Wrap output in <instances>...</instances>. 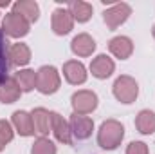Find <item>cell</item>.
Listing matches in <instances>:
<instances>
[{
    "instance_id": "6da1fadb",
    "label": "cell",
    "mask_w": 155,
    "mask_h": 154,
    "mask_svg": "<svg viewBox=\"0 0 155 154\" xmlns=\"http://www.w3.org/2000/svg\"><path fill=\"white\" fill-rule=\"evenodd\" d=\"M124 138V127L117 120H107L97 131V145L105 151H114Z\"/></svg>"
},
{
    "instance_id": "7a4b0ae2",
    "label": "cell",
    "mask_w": 155,
    "mask_h": 154,
    "mask_svg": "<svg viewBox=\"0 0 155 154\" xmlns=\"http://www.w3.org/2000/svg\"><path fill=\"white\" fill-rule=\"evenodd\" d=\"M61 78L54 65H41L36 71V89L41 94H54L60 89Z\"/></svg>"
},
{
    "instance_id": "3957f363",
    "label": "cell",
    "mask_w": 155,
    "mask_h": 154,
    "mask_svg": "<svg viewBox=\"0 0 155 154\" xmlns=\"http://www.w3.org/2000/svg\"><path fill=\"white\" fill-rule=\"evenodd\" d=\"M112 91H114V96H116L117 100L121 102V103H134L135 100H137V96H139V85H137V82L134 80L132 76H128V75H123V76H119L114 82V85H112Z\"/></svg>"
},
{
    "instance_id": "277c9868",
    "label": "cell",
    "mask_w": 155,
    "mask_h": 154,
    "mask_svg": "<svg viewBox=\"0 0 155 154\" xmlns=\"http://www.w3.org/2000/svg\"><path fill=\"white\" fill-rule=\"evenodd\" d=\"M29 27H31V24L24 16H20V15H16L13 11L7 13L4 16V20H2V33L5 37H11V38H22V37H25L29 33Z\"/></svg>"
},
{
    "instance_id": "5b68a950",
    "label": "cell",
    "mask_w": 155,
    "mask_h": 154,
    "mask_svg": "<svg viewBox=\"0 0 155 154\" xmlns=\"http://www.w3.org/2000/svg\"><path fill=\"white\" fill-rule=\"evenodd\" d=\"M71 103H72V109L76 114H90L97 109V94L94 91L81 89V91L72 94Z\"/></svg>"
},
{
    "instance_id": "8992f818",
    "label": "cell",
    "mask_w": 155,
    "mask_h": 154,
    "mask_svg": "<svg viewBox=\"0 0 155 154\" xmlns=\"http://www.w3.org/2000/svg\"><path fill=\"white\" fill-rule=\"evenodd\" d=\"M130 15H132V7L124 2H117V4H112L103 13V20L108 26V29H117L121 24H124L128 20Z\"/></svg>"
},
{
    "instance_id": "52a82bcc",
    "label": "cell",
    "mask_w": 155,
    "mask_h": 154,
    "mask_svg": "<svg viewBox=\"0 0 155 154\" xmlns=\"http://www.w3.org/2000/svg\"><path fill=\"white\" fill-rule=\"evenodd\" d=\"M51 26H52V31L60 37L63 35H69L74 27V18L71 15V11L67 7H58L54 9L52 13V20H51Z\"/></svg>"
},
{
    "instance_id": "ba28073f",
    "label": "cell",
    "mask_w": 155,
    "mask_h": 154,
    "mask_svg": "<svg viewBox=\"0 0 155 154\" xmlns=\"http://www.w3.org/2000/svg\"><path fill=\"white\" fill-rule=\"evenodd\" d=\"M71 132L76 140H88L92 136V131H94V121L92 118L88 116H83V114H74L71 116Z\"/></svg>"
},
{
    "instance_id": "9c48e42d",
    "label": "cell",
    "mask_w": 155,
    "mask_h": 154,
    "mask_svg": "<svg viewBox=\"0 0 155 154\" xmlns=\"http://www.w3.org/2000/svg\"><path fill=\"white\" fill-rule=\"evenodd\" d=\"M51 131L54 132L56 140L60 143L71 145L72 143V132H71V125L69 121L58 113H51Z\"/></svg>"
},
{
    "instance_id": "30bf717a",
    "label": "cell",
    "mask_w": 155,
    "mask_h": 154,
    "mask_svg": "<svg viewBox=\"0 0 155 154\" xmlns=\"http://www.w3.org/2000/svg\"><path fill=\"white\" fill-rule=\"evenodd\" d=\"M114 71H116V64H114V60H112L110 56H107V54H97V56L92 60V64H90V73H92V76L99 78V80H105V78L112 76Z\"/></svg>"
},
{
    "instance_id": "8fae6325",
    "label": "cell",
    "mask_w": 155,
    "mask_h": 154,
    "mask_svg": "<svg viewBox=\"0 0 155 154\" xmlns=\"http://www.w3.org/2000/svg\"><path fill=\"white\" fill-rule=\"evenodd\" d=\"M63 76L72 85H81L87 82V69L81 62L78 60H69L63 64Z\"/></svg>"
},
{
    "instance_id": "7c38bea8",
    "label": "cell",
    "mask_w": 155,
    "mask_h": 154,
    "mask_svg": "<svg viewBox=\"0 0 155 154\" xmlns=\"http://www.w3.org/2000/svg\"><path fill=\"white\" fill-rule=\"evenodd\" d=\"M31 120H33L35 134H40V138H45L51 129V113L43 107H36L31 113Z\"/></svg>"
},
{
    "instance_id": "4fadbf2b",
    "label": "cell",
    "mask_w": 155,
    "mask_h": 154,
    "mask_svg": "<svg viewBox=\"0 0 155 154\" xmlns=\"http://www.w3.org/2000/svg\"><path fill=\"white\" fill-rule=\"evenodd\" d=\"M108 49H110V53L116 58L126 60L134 53V42L128 38V37H114V38L108 42Z\"/></svg>"
},
{
    "instance_id": "5bb4252c",
    "label": "cell",
    "mask_w": 155,
    "mask_h": 154,
    "mask_svg": "<svg viewBox=\"0 0 155 154\" xmlns=\"http://www.w3.org/2000/svg\"><path fill=\"white\" fill-rule=\"evenodd\" d=\"M13 13L24 16L29 24H33L40 18V5L35 0H18L13 4Z\"/></svg>"
},
{
    "instance_id": "9a60e30c",
    "label": "cell",
    "mask_w": 155,
    "mask_h": 154,
    "mask_svg": "<svg viewBox=\"0 0 155 154\" xmlns=\"http://www.w3.org/2000/svg\"><path fill=\"white\" fill-rule=\"evenodd\" d=\"M13 127L20 136H35V129H33V120H31V113L25 111H15L13 113Z\"/></svg>"
},
{
    "instance_id": "2e32d148",
    "label": "cell",
    "mask_w": 155,
    "mask_h": 154,
    "mask_svg": "<svg viewBox=\"0 0 155 154\" xmlns=\"http://www.w3.org/2000/svg\"><path fill=\"white\" fill-rule=\"evenodd\" d=\"M71 49H72V53L78 54V56H90L96 51V42H94V38L90 35L81 33V35H78V37L72 38Z\"/></svg>"
},
{
    "instance_id": "e0dca14e",
    "label": "cell",
    "mask_w": 155,
    "mask_h": 154,
    "mask_svg": "<svg viewBox=\"0 0 155 154\" xmlns=\"http://www.w3.org/2000/svg\"><path fill=\"white\" fill-rule=\"evenodd\" d=\"M22 89L18 87L15 76H7L4 82H0V102L2 103H13L20 98Z\"/></svg>"
},
{
    "instance_id": "ac0fdd59",
    "label": "cell",
    "mask_w": 155,
    "mask_h": 154,
    "mask_svg": "<svg viewBox=\"0 0 155 154\" xmlns=\"http://www.w3.org/2000/svg\"><path fill=\"white\" fill-rule=\"evenodd\" d=\"M9 62L11 65H16V67H24L31 62V49L29 45L25 44H13L9 47Z\"/></svg>"
},
{
    "instance_id": "d6986e66",
    "label": "cell",
    "mask_w": 155,
    "mask_h": 154,
    "mask_svg": "<svg viewBox=\"0 0 155 154\" xmlns=\"http://www.w3.org/2000/svg\"><path fill=\"white\" fill-rule=\"evenodd\" d=\"M135 127L141 134H153L155 132V113L150 109H143L135 118Z\"/></svg>"
},
{
    "instance_id": "ffe728a7",
    "label": "cell",
    "mask_w": 155,
    "mask_h": 154,
    "mask_svg": "<svg viewBox=\"0 0 155 154\" xmlns=\"http://www.w3.org/2000/svg\"><path fill=\"white\" fill-rule=\"evenodd\" d=\"M72 15V18L78 22H88L90 16H92V5L88 2H83V0H78V2H71L69 7H67Z\"/></svg>"
},
{
    "instance_id": "44dd1931",
    "label": "cell",
    "mask_w": 155,
    "mask_h": 154,
    "mask_svg": "<svg viewBox=\"0 0 155 154\" xmlns=\"http://www.w3.org/2000/svg\"><path fill=\"white\" fill-rule=\"evenodd\" d=\"M9 44L5 35L2 33L0 29V82H4L5 78L9 76V67H11V62H9Z\"/></svg>"
},
{
    "instance_id": "7402d4cb",
    "label": "cell",
    "mask_w": 155,
    "mask_h": 154,
    "mask_svg": "<svg viewBox=\"0 0 155 154\" xmlns=\"http://www.w3.org/2000/svg\"><path fill=\"white\" fill-rule=\"evenodd\" d=\"M15 80H16L18 87L22 89V93H29V91L36 89V73L33 69H22V71L15 73Z\"/></svg>"
},
{
    "instance_id": "603a6c76",
    "label": "cell",
    "mask_w": 155,
    "mask_h": 154,
    "mask_svg": "<svg viewBox=\"0 0 155 154\" xmlns=\"http://www.w3.org/2000/svg\"><path fill=\"white\" fill-rule=\"evenodd\" d=\"M31 154H56V145L49 138H38L31 147Z\"/></svg>"
},
{
    "instance_id": "cb8c5ba5",
    "label": "cell",
    "mask_w": 155,
    "mask_h": 154,
    "mask_svg": "<svg viewBox=\"0 0 155 154\" xmlns=\"http://www.w3.org/2000/svg\"><path fill=\"white\" fill-rule=\"evenodd\" d=\"M15 138V131L13 125L7 120H0V151L5 149V145Z\"/></svg>"
},
{
    "instance_id": "d4e9b609",
    "label": "cell",
    "mask_w": 155,
    "mask_h": 154,
    "mask_svg": "<svg viewBox=\"0 0 155 154\" xmlns=\"http://www.w3.org/2000/svg\"><path fill=\"white\" fill-rule=\"evenodd\" d=\"M126 154H148V145L144 142H130L126 147Z\"/></svg>"
},
{
    "instance_id": "484cf974",
    "label": "cell",
    "mask_w": 155,
    "mask_h": 154,
    "mask_svg": "<svg viewBox=\"0 0 155 154\" xmlns=\"http://www.w3.org/2000/svg\"><path fill=\"white\" fill-rule=\"evenodd\" d=\"M152 35H153V38H155V24H153V29H152Z\"/></svg>"
}]
</instances>
